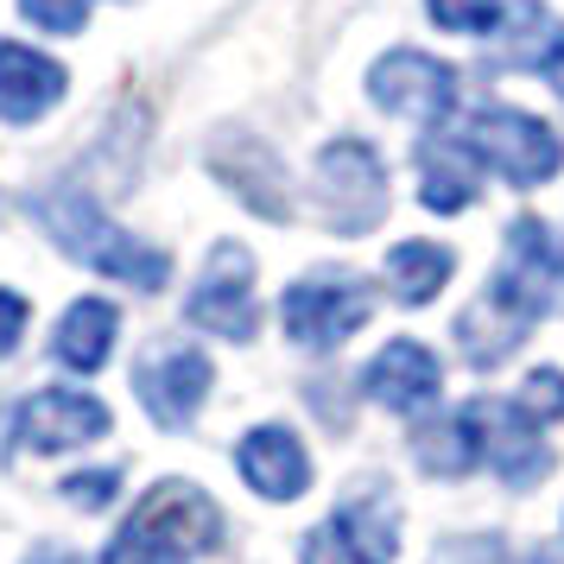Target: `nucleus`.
<instances>
[{"instance_id":"obj_1","label":"nucleus","mask_w":564,"mask_h":564,"mask_svg":"<svg viewBox=\"0 0 564 564\" xmlns=\"http://www.w3.org/2000/svg\"><path fill=\"white\" fill-rule=\"evenodd\" d=\"M32 216H39V229L52 235L64 254L83 260V267H96V273H108V280L140 285V292H159V285L172 280V260L159 254L153 241H140L121 223H108L89 191H45L32 204Z\"/></svg>"},{"instance_id":"obj_2","label":"nucleus","mask_w":564,"mask_h":564,"mask_svg":"<svg viewBox=\"0 0 564 564\" xmlns=\"http://www.w3.org/2000/svg\"><path fill=\"white\" fill-rule=\"evenodd\" d=\"M223 513L197 482H159L133 520L108 539L102 564H191L197 552H216Z\"/></svg>"},{"instance_id":"obj_3","label":"nucleus","mask_w":564,"mask_h":564,"mask_svg":"<svg viewBox=\"0 0 564 564\" xmlns=\"http://www.w3.org/2000/svg\"><path fill=\"white\" fill-rule=\"evenodd\" d=\"M488 299L520 317L527 330H533L539 317H552L564 299V241L552 235V223H539V216H520L508 229V248H501V267H495V280H488Z\"/></svg>"},{"instance_id":"obj_4","label":"nucleus","mask_w":564,"mask_h":564,"mask_svg":"<svg viewBox=\"0 0 564 564\" xmlns=\"http://www.w3.org/2000/svg\"><path fill=\"white\" fill-rule=\"evenodd\" d=\"M311 184H317V209L330 235H368L387 216V172L368 140H330L317 153Z\"/></svg>"},{"instance_id":"obj_5","label":"nucleus","mask_w":564,"mask_h":564,"mask_svg":"<svg viewBox=\"0 0 564 564\" xmlns=\"http://www.w3.org/2000/svg\"><path fill=\"white\" fill-rule=\"evenodd\" d=\"M368 317H375V292L356 273H305V280L285 285L280 299V324L299 349H336Z\"/></svg>"},{"instance_id":"obj_6","label":"nucleus","mask_w":564,"mask_h":564,"mask_svg":"<svg viewBox=\"0 0 564 564\" xmlns=\"http://www.w3.org/2000/svg\"><path fill=\"white\" fill-rule=\"evenodd\" d=\"M469 147L508 184H520V191H533V184L564 172V140L539 115H520V108H482L469 121Z\"/></svg>"},{"instance_id":"obj_7","label":"nucleus","mask_w":564,"mask_h":564,"mask_svg":"<svg viewBox=\"0 0 564 564\" xmlns=\"http://www.w3.org/2000/svg\"><path fill=\"white\" fill-rule=\"evenodd\" d=\"M184 317L209 336H229V343H254L260 311H254V260L235 241H216L204 260V273L184 299Z\"/></svg>"},{"instance_id":"obj_8","label":"nucleus","mask_w":564,"mask_h":564,"mask_svg":"<svg viewBox=\"0 0 564 564\" xmlns=\"http://www.w3.org/2000/svg\"><path fill=\"white\" fill-rule=\"evenodd\" d=\"M368 96H375V108H387V115L432 128V121H444V115L457 108V70L432 52H406V45H400V52L375 57Z\"/></svg>"},{"instance_id":"obj_9","label":"nucleus","mask_w":564,"mask_h":564,"mask_svg":"<svg viewBox=\"0 0 564 564\" xmlns=\"http://www.w3.org/2000/svg\"><path fill=\"white\" fill-rule=\"evenodd\" d=\"M393 545H400L393 508L381 495H361V501H343L324 527H311L299 564H393Z\"/></svg>"},{"instance_id":"obj_10","label":"nucleus","mask_w":564,"mask_h":564,"mask_svg":"<svg viewBox=\"0 0 564 564\" xmlns=\"http://www.w3.org/2000/svg\"><path fill=\"white\" fill-rule=\"evenodd\" d=\"M115 419L96 393H77V387H39L20 400V419H13V437L39 451V457H57V451H83L96 444Z\"/></svg>"},{"instance_id":"obj_11","label":"nucleus","mask_w":564,"mask_h":564,"mask_svg":"<svg viewBox=\"0 0 564 564\" xmlns=\"http://www.w3.org/2000/svg\"><path fill=\"white\" fill-rule=\"evenodd\" d=\"M209 381H216V368H209L204 349H172V343H159L153 356H140V368H133V393H140L147 419L165 425V432H184L197 419Z\"/></svg>"},{"instance_id":"obj_12","label":"nucleus","mask_w":564,"mask_h":564,"mask_svg":"<svg viewBox=\"0 0 564 564\" xmlns=\"http://www.w3.org/2000/svg\"><path fill=\"white\" fill-rule=\"evenodd\" d=\"M476 419V444H482V463L501 476L508 488H533L545 469H552V451H545V425H533L513 400H476L469 406Z\"/></svg>"},{"instance_id":"obj_13","label":"nucleus","mask_w":564,"mask_h":564,"mask_svg":"<svg viewBox=\"0 0 564 564\" xmlns=\"http://www.w3.org/2000/svg\"><path fill=\"white\" fill-rule=\"evenodd\" d=\"M204 165L229 184L248 209H260L267 223H285V216H292V204H285V165H280V153H273V147H260L254 133L223 128L216 140H209Z\"/></svg>"},{"instance_id":"obj_14","label":"nucleus","mask_w":564,"mask_h":564,"mask_svg":"<svg viewBox=\"0 0 564 564\" xmlns=\"http://www.w3.org/2000/svg\"><path fill=\"white\" fill-rule=\"evenodd\" d=\"M235 469H241V482L254 488L260 501H299L311 488V457L285 425H254L235 444Z\"/></svg>"},{"instance_id":"obj_15","label":"nucleus","mask_w":564,"mask_h":564,"mask_svg":"<svg viewBox=\"0 0 564 564\" xmlns=\"http://www.w3.org/2000/svg\"><path fill=\"white\" fill-rule=\"evenodd\" d=\"M64 89H70V77H64L57 57L32 52L20 39H0V121L26 128L39 115H52Z\"/></svg>"},{"instance_id":"obj_16","label":"nucleus","mask_w":564,"mask_h":564,"mask_svg":"<svg viewBox=\"0 0 564 564\" xmlns=\"http://www.w3.org/2000/svg\"><path fill=\"white\" fill-rule=\"evenodd\" d=\"M361 387H368V400H381V406H393V412H419L425 400H437L444 368H437V356L425 343L400 336V343H387L381 356L361 368Z\"/></svg>"},{"instance_id":"obj_17","label":"nucleus","mask_w":564,"mask_h":564,"mask_svg":"<svg viewBox=\"0 0 564 564\" xmlns=\"http://www.w3.org/2000/svg\"><path fill=\"white\" fill-rule=\"evenodd\" d=\"M495 57L513 70H558L564 64V20L545 0H513L495 26Z\"/></svg>"},{"instance_id":"obj_18","label":"nucleus","mask_w":564,"mask_h":564,"mask_svg":"<svg viewBox=\"0 0 564 564\" xmlns=\"http://www.w3.org/2000/svg\"><path fill=\"white\" fill-rule=\"evenodd\" d=\"M115 330H121V311L108 305V299H77V305L57 317L52 356L64 361L70 375H96V368H108V356H115Z\"/></svg>"},{"instance_id":"obj_19","label":"nucleus","mask_w":564,"mask_h":564,"mask_svg":"<svg viewBox=\"0 0 564 564\" xmlns=\"http://www.w3.org/2000/svg\"><path fill=\"white\" fill-rule=\"evenodd\" d=\"M412 457H419L425 476H444V482L469 476V469L482 463V444H476V419H469V406L444 412V419H425V425L412 432Z\"/></svg>"},{"instance_id":"obj_20","label":"nucleus","mask_w":564,"mask_h":564,"mask_svg":"<svg viewBox=\"0 0 564 564\" xmlns=\"http://www.w3.org/2000/svg\"><path fill=\"white\" fill-rule=\"evenodd\" d=\"M419 197H425V209H437V216L469 209V197H476V147L432 140V147L419 153Z\"/></svg>"},{"instance_id":"obj_21","label":"nucleus","mask_w":564,"mask_h":564,"mask_svg":"<svg viewBox=\"0 0 564 564\" xmlns=\"http://www.w3.org/2000/svg\"><path fill=\"white\" fill-rule=\"evenodd\" d=\"M451 273H457V254L437 248V241H400L387 254V285H393L400 305H432L437 292L451 285Z\"/></svg>"},{"instance_id":"obj_22","label":"nucleus","mask_w":564,"mask_h":564,"mask_svg":"<svg viewBox=\"0 0 564 564\" xmlns=\"http://www.w3.org/2000/svg\"><path fill=\"white\" fill-rule=\"evenodd\" d=\"M520 336H527V324H520V317H508V311L495 305L488 292L457 317V343H463V356L476 361V368H495V361H508L513 349H520Z\"/></svg>"},{"instance_id":"obj_23","label":"nucleus","mask_w":564,"mask_h":564,"mask_svg":"<svg viewBox=\"0 0 564 564\" xmlns=\"http://www.w3.org/2000/svg\"><path fill=\"white\" fill-rule=\"evenodd\" d=\"M425 13H432V26L476 32V39L501 26V0H425Z\"/></svg>"},{"instance_id":"obj_24","label":"nucleus","mask_w":564,"mask_h":564,"mask_svg":"<svg viewBox=\"0 0 564 564\" xmlns=\"http://www.w3.org/2000/svg\"><path fill=\"white\" fill-rule=\"evenodd\" d=\"M513 406L527 412L533 425H558V419H564V375H558V368H533L527 387L513 393Z\"/></svg>"},{"instance_id":"obj_25","label":"nucleus","mask_w":564,"mask_h":564,"mask_svg":"<svg viewBox=\"0 0 564 564\" xmlns=\"http://www.w3.org/2000/svg\"><path fill=\"white\" fill-rule=\"evenodd\" d=\"M20 13H26L32 26L57 32V39H70V32L89 26V0H20Z\"/></svg>"},{"instance_id":"obj_26","label":"nucleus","mask_w":564,"mask_h":564,"mask_svg":"<svg viewBox=\"0 0 564 564\" xmlns=\"http://www.w3.org/2000/svg\"><path fill=\"white\" fill-rule=\"evenodd\" d=\"M115 488H121V469H89V476H70L57 495H64V501H77V508H108V501H115Z\"/></svg>"},{"instance_id":"obj_27","label":"nucleus","mask_w":564,"mask_h":564,"mask_svg":"<svg viewBox=\"0 0 564 564\" xmlns=\"http://www.w3.org/2000/svg\"><path fill=\"white\" fill-rule=\"evenodd\" d=\"M20 330H26V299L0 285V356H7L13 343H20Z\"/></svg>"},{"instance_id":"obj_28","label":"nucleus","mask_w":564,"mask_h":564,"mask_svg":"<svg viewBox=\"0 0 564 564\" xmlns=\"http://www.w3.org/2000/svg\"><path fill=\"white\" fill-rule=\"evenodd\" d=\"M26 564H83L77 552H64V545H45V552H32Z\"/></svg>"},{"instance_id":"obj_29","label":"nucleus","mask_w":564,"mask_h":564,"mask_svg":"<svg viewBox=\"0 0 564 564\" xmlns=\"http://www.w3.org/2000/svg\"><path fill=\"white\" fill-rule=\"evenodd\" d=\"M527 564H558V558H545V552H539V558H527Z\"/></svg>"},{"instance_id":"obj_30","label":"nucleus","mask_w":564,"mask_h":564,"mask_svg":"<svg viewBox=\"0 0 564 564\" xmlns=\"http://www.w3.org/2000/svg\"><path fill=\"white\" fill-rule=\"evenodd\" d=\"M552 77H558V89H564V64H558V70H552Z\"/></svg>"}]
</instances>
